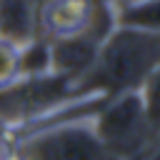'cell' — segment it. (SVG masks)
Here are the masks:
<instances>
[{
    "label": "cell",
    "mask_w": 160,
    "mask_h": 160,
    "mask_svg": "<svg viewBox=\"0 0 160 160\" xmlns=\"http://www.w3.org/2000/svg\"><path fill=\"white\" fill-rule=\"evenodd\" d=\"M160 60V35H148L128 28H112L102 40L90 70L72 82V88L85 95L92 92L102 100L120 92L138 90L152 65Z\"/></svg>",
    "instance_id": "1"
},
{
    "label": "cell",
    "mask_w": 160,
    "mask_h": 160,
    "mask_svg": "<svg viewBox=\"0 0 160 160\" xmlns=\"http://www.w3.org/2000/svg\"><path fill=\"white\" fill-rule=\"evenodd\" d=\"M90 122L100 142L118 160H140L155 140L138 90L102 100L100 110L90 115Z\"/></svg>",
    "instance_id": "2"
},
{
    "label": "cell",
    "mask_w": 160,
    "mask_h": 160,
    "mask_svg": "<svg viewBox=\"0 0 160 160\" xmlns=\"http://www.w3.org/2000/svg\"><path fill=\"white\" fill-rule=\"evenodd\" d=\"M18 160H118L92 130L90 118L45 128L20 142Z\"/></svg>",
    "instance_id": "3"
},
{
    "label": "cell",
    "mask_w": 160,
    "mask_h": 160,
    "mask_svg": "<svg viewBox=\"0 0 160 160\" xmlns=\"http://www.w3.org/2000/svg\"><path fill=\"white\" fill-rule=\"evenodd\" d=\"M0 38L18 45L38 38V5L32 0H0Z\"/></svg>",
    "instance_id": "4"
},
{
    "label": "cell",
    "mask_w": 160,
    "mask_h": 160,
    "mask_svg": "<svg viewBox=\"0 0 160 160\" xmlns=\"http://www.w3.org/2000/svg\"><path fill=\"white\" fill-rule=\"evenodd\" d=\"M118 28L160 35V0H118L112 2Z\"/></svg>",
    "instance_id": "5"
},
{
    "label": "cell",
    "mask_w": 160,
    "mask_h": 160,
    "mask_svg": "<svg viewBox=\"0 0 160 160\" xmlns=\"http://www.w3.org/2000/svg\"><path fill=\"white\" fill-rule=\"evenodd\" d=\"M140 92V100L145 105V112H148V120H150V128L155 132V138L160 135V60L152 65V70L145 75V80L140 82L138 88Z\"/></svg>",
    "instance_id": "6"
},
{
    "label": "cell",
    "mask_w": 160,
    "mask_h": 160,
    "mask_svg": "<svg viewBox=\"0 0 160 160\" xmlns=\"http://www.w3.org/2000/svg\"><path fill=\"white\" fill-rule=\"evenodd\" d=\"M20 80V45L0 38V90Z\"/></svg>",
    "instance_id": "7"
},
{
    "label": "cell",
    "mask_w": 160,
    "mask_h": 160,
    "mask_svg": "<svg viewBox=\"0 0 160 160\" xmlns=\"http://www.w3.org/2000/svg\"><path fill=\"white\" fill-rule=\"evenodd\" d=\"M140 160H160V135L152 140V145L148 148V152H145Z\"/></svg>",
    "instance_id": "8"
},
{
    "label": "cell",
    "mask_w": 160,
    "mask_h": 160,
    "mask_svg": "<svg viewBox=\"0 0 160 160\" xmlns=\"http://www.w3.org/2000/svg\"><path fill=\"white\" fill-rule=\"evenodd\" d=\"M105 2H110V5H112V2H118V0H105Z\"/></svg>",
    "instance_id": "9"
}]
</instances>
